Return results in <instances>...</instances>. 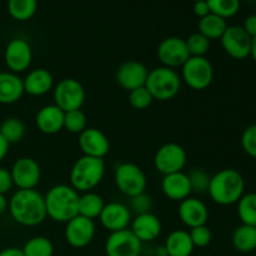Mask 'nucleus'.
<instances>
[{
	"label": "nucleus",
	"mask_w": 256,
	"mask_h": 256,
	"mask_svg": "<svg viewBox=\"0 0 256 256\" xmlns=\"http://www.w3.org/2000/svg\"><path fill=\"white\" fill-rule=\"evenodd\" d=\"M8 210L22 226H38L48 218L44 196L35 189L18 190L10 198Z\"/></svg>",
	"instance_id": "nucleus-1"
},
{
	"label": "nucleus",
	"mask_w": 256,
	"mask_h": 256,
	"mask_svg": "<svg viewBox=\"0 0 256 256\" xmlns=\"http://www.w3.org/2000/svg\"><path fill=\"white\" fill-rule=\"evenodd\" d=\"M79 192L70 185L58 184L45 194L46 216L52 222H65L79 215Z\"/></svg>",
	"instance_id": "nucleus-2"
},
{
	"label": "nucleus",
	"mask_w": 256,
	"mask_h": 256,
	"mask_svg": "<svg viewBox=\"0 0 256 256\" xmlns=\"http://www.w3.org/2000/svg\"><path fill=\"white\" fill-rule=\"evenodd\" d=\"M245 180L242 175L235 169H222L210 178L208 194L216 204H236L244 195Z\"/></svg>",
	"instance_id": "nucleus-3"
},
{
	"label": "nucleus",
	"mask_w": 256,
	"mask_h": 256,
	"mask_svg": "<svg viewBox=\"0 0 256 256\" xmlns=\"http://www.w3.org/2000/svg\"><path fill=\"white\" fill-rule=\"evenodd\" d=\"M104 174V159L82 155L70 170V186L78 192H92L102 182Z\"/></svg>",
	"instance_id": "nucleus-4"
},
{
	"label": "nucleus",
	"mask_w": 256,
	"mask_h": 256,
	"mask_svg": "<svg viewBox=\"0 0 256 256\" xmlns=\"http://www.w3.org/2000/svg\"><path fill=\"white\" fill-rule=\"evenodd\" d=\"M145 86L152 95L154 100L168 102L174 99L179 94L182 88V78L174 69L159 66L150 70Z\"/></svg>",
	"instance_id": "nucleus-5"
},
{
	"label": "nucleus",
	"mask_w": 256,
	"mask_h": 256,
	"mask_svg": "<svg viewBox=\"0 0 256 256\" xmlns=\"http://www.w3.org/2000/svg\"><path fill=\"white\" fill-rule=\"evenodd\" d=\"M115 184L120 192L130 198L142 194L146 190L148 179L139 165L134 162H122L115 169Z\"/></svg>",
	"instance_id": "nucleus-6"
},
{
	"label": "nucleus",
	"mask_w": 256,
	"mask_h": 256,
	"mask_svg": "<svg viewBox=\"0 0 256 256\" xmlns=\"http://www.w3.org/2000/svg\"><path fill=\"white\" fill-rule=\"evenodd\" d=\"M214 79V68L205 56H190L182 66V80L192 90H204Z\"/></svg>",
	"instance_id": "nucleus-7"
},
{
	"label": "nucleus",
	"mask_w": 256,
	"mask_h": 256,
	"mask_svg": "<svg viewBox=\"0 0 256 256\" xmlns=\"http://www.w3.org/2000/svg\"><path fill=\"white\" fill-rule=\"evenodd\" d=\"M85 102V89L78 80L66 78L54 86V104L64 112L82 109Z\"/></svg>",
	"instance_id": "nucleus-8"
},
{
	"label": "nucleus",
	"mask_w": 256,
	"mask_h": 256,
	"mask_svg": "<svg viewBox=\"0 0 256 256\" xmlns=\"http://www.w3.org/2000/svg\"><path fill=\"white\" fill-rule=\"evenodd\" d=\"M186 165V152L176 142H168L160 146L154 156L155 169L162 175L182 172Z\"/></svg>",
	"instance_id": "nucleus-9"
},
{
	"label": "nucleus",
	"mask_w": 256,
	"mask_h": 256,
	"mask_svg": "<svg viewBox=\"0 0 256 256\" xmlns=\"http://www.w3.org/2000/svg\"><path fill=\"white\" fill-rule=\"evenodd\" d=\"M252 38L240 25L228 26L222 36L220 38L222 49L232 59L242 60L250 56Z\"/></svg>",
	"instance_id": "nucleus-10"
},
{
	"label": "nucleus",
	"mask_w": 256,
	"mask_h": 256,
	"mask_svg": "<svg viewBox=\"0 0 256 256\" xmlns=\"http://www.w3.org/2000/svg\"><path fill=\"white\" fill-rule=\"evenodd\" d=\"M142 242L130 229L110 232L105 242L106 256H140Z\"/></svg>",
	"instance_id": "nucleus-11"
},
{
	"label": "nucleus",
	"mask_w": 256,
	"mask_h": 256,
	"mask_svg": "<svg viewBox=\"0 0 256 256\" xmlns=\"http://www.w3.org/2000/svg\"><path fill=\"white\" fill-rule=\"evenodd\" d=\"M156 52L162 66L174 70L175 68H182L190 58L186 42L178 36H169L162 40Z\"/></svg>",
	"instance_id": "nucleus-12"
},
{
	"label": "nucleus",
	"mask_w": 256,
	"mask_h": 256,
	"mask_svg": "<svg viewBox=\"0 0 256 256\" xmlns=\"http://www.w3.org/2000/svg\"><path fill=\"white\" fill-rule=\"evenodd\" d=\"M94 220L76 215L66 222L65 226V240L68 244L75 249L86 248L95 236Z\"/></svg>",
	"instance_id": "nucleus-13"
},
{
	"label": "nucleus",
	"mask_w": 256,
	"mask_h": 256,
	"mask_svg": "<svg viewBox=\"0 0 256 256\" xmlns=\"http://www.w3.org/2000/svg\"><path fill=\"white\" fill-rule=\"evenodd\" d=\"M10 174L12 178V184L18 190L34 189L42 178V169L39 164L32 158H19L12 164Z\"/></svg>",
	"instance_id": "nucleus-14"
},
{
	"label": "nucleus",
	"mask_w": 256,
	"mask_h": 256,
	"mask_svg": "<svg viewBox=\"0 0 256 256\" xmlns=\"http://www.w3.org/2000/svg\"><path fill=\"white\" fill-rule=\"evenodd\" d=\"M4 60L9 70L15 74L29 69L32 62V50L29 42L24 39H12L8 42L4 52Z\"/></svg>",
	"instance_id": "nucleus-15"
},
{
	"label": "nucleus",
	"mask_w": 256,
	"mask_h": 256,
	"mask_svg": "<svg viewBox=\"0 0 256 256\" xmlns=\"http://www.w3.org/2000/svg\"><path fill=\"white\" fill-rule=\"evenodd\" d=\"M149 70L142 62L136 60H129L125 62L118 68L115 79L116 82L126 92L138 89V88L145 86Z\"/></svg>",
	"instance_id": "nucleus-16"
},
{
	"label": "nucleus",
	"mask_w": 256,
	"mask_h": 256,
	"mask_svg": "<svg viewBox=\"0 0 256 256\" xmlns=\"http://www.w3.org/2000/svg\"><path fill=\"white\" fill-rule=\"evenodd\" d=\"M99 220L105 229L110 232H115L128 229V226L132 224V218L129 206L122 202H112L104 205Z\"/></svg>",
	"instance_id": "nucleus-17"
},
{
	"label": "nucleus",
	"mask_w": 256,
	"mask_h": 256,
	"mask_svg": "<svg viewBox=\"0 0 256 256\" xmlns=\"http://www.w3.org/2000/svg\"><path fill=\"white\" fill-rule=\"evenodd\" d=\"M79 148L86 156L104 159L110 150V142L106 135L96 128H86L79 134Z\"/></svg>",
	"instance_id": "nucleus-18"
},
{
	"label": "nucleus",
	"mask_w": 256,
	"mask_h": 256,
	"mask_svg": "<svg viewBox=\"0 0 256 256\" xmlns=\"http://www.w3.org/2000/svg\"><path fill=\"white\" fill-rule=\"evenodd\" d=\"M178 214L182 224L190 229L206 225L208 219H209V210L204 202L192 196L180 202Z\"/></svg>",
	"instance_id": "nucleus-19"
},
{
	"label": "nucleus",
	"mask_w": 256,
	"mask_h": 256,
	"mask_svg": "<svg viewBox=\"0 0 256 256\" xmlns=\"http://www.w3.org/2000/svg\"><path fill=\"white\" fill-rule=\"evenodd\" d=\"M162 222L152 212L139 214L132 220V232L142 242H152L162 234Z\"/></svg>",
	"instance_id": "nucleus-20"
},
{
	"label": "nucleus",
	"mask_w": 256,
	"mask_h": 256,
	"mask_svg": "<svg viewBox=\"0 0 256 256\" xmlns=\"http://www.w3.org/2000/svg\"><path fill=\"white\" fill-rule=\"evenodd\" d=\"M162 190L168 199L172 202H182L192 192L188 174L184 172L164 175L162 180Z\"/></svg>",
	"instance_id": "nucleus-21"
},
{
	"label": "nucleus",
	"mask_w": 256,
	"mask_h": 256,
	"mask_svg": "<svg viewBox=\"0 0 256 256\" xmlns=\"http://www.w3.org/2000/svg\"><path fill=\"white\" fill-rule=\"evenodd\" d=\"M64 115L60 108L55 104L45 105L38 112L35 122L38 129L46 135H54L64 129Z\"/></svg>",
	"instance_id": "nucleus-22"
},
{
	"label": "nucleus",
	"mask_w": 256,
	"mask_h": 256,
	"mask_svg": "<svg viewBox=\"0 0 256 256\" xmlns=\"http://www.w3.org/2000/svg\"><path fill=\"white\" fill-rule=\"evenodd\" d=\"M24 92L32 96H42L49 92L54 86V78L52 72L46 69H34L28 72L26 76L22 79Z\"/></svg>",
	"instance_id": "nucleus-23"
},
{
	"label": "nucleus",
	"mask_w": 256,
	"mask_h": 256,
	"mask_svg": "<svg viewBox=\"0 0 256 256\" xmlns=\"http://www.w3.org/2000/svg\"><path fill=\"white\" fill-rule=\"evenodd\" d=\"M22 79L12 72H0V104H14L24 95Z\"/></svg>",
	"instance_id": "nucleus-24"
},
{
	"label": "nucleus",
	"mask_w": 256,
	"mask_h": 256,
	"mask_svg": "<svg viewBox=\"0 0 256 256\" xmlns=\"http://www.w3.org/2000/svg\"><path fill=\"white\" fill-rule=\"evenodd\" d=\"M168 256H192L195 246L189 232L174 230L168 235L164 244Z\"/></svg>",
	"instance_id": "nucleus-25"
},
{
	"label": "nucleus",
	"mask_w": 256,
	"mask_h": 256,
	"mask_svg": "<svg viewBox=\"0 0 256 256\" xmlns=\"http://www.w3.org/2000/svg\"><path fill=\"white\" fill-rule=\"evenodd\" d=\"M232 244L238 252H252L256 250V228L242 224L232 235Z\"/></svg>",
	"instance_id": "nucleus-26"
},
{
	"label": "nucleus",
	"mask_w": 256,
	"mask_h": 256,
	"mask_svg": "<svg viewBox=\"0 0 256 256\" xmlns=\"http://www.w3.org/2000/svg\"><path fill=\"white\" fill-rule=\"evenodd\" d=\"M104 200L99 194L94 192H84L79 196V215L88 218V219H96L100 216L102 209H104Z\"/></svg>",
	"instance_id": "nucleus-27"
},
{
	"label": "nucleus",
	"mask_w": 256,
	"mask_h": 256,
	"mask_svg": "<svg viewBox=\"0 0 256 256\" xmlns=\"http://www.w3.org/2000/svg\"><path fill=\"white\" fill-rule=\"evenodd\" d=\"M226 20L218 16L215 14H208L206 16L202 18L199 22V32L212 40L220 39L226 30Z\"/></svg>",
	"instance_id": "nucleus-28"
},
{
	"label": "nucleus",
	"mask_w": 256,
	"mask_h": 256,
	"mask_svg": "<svg viewBox=\"0 0 256 256\" xmlns=\"http://www.w3.org/2000/svg\"><path fill=\"white\" fill-rule=\"evenodd\" d=\"M238 204V216L244 225L256 228V192L244 194Z\"/></svg>",
	"instance_id": "nucleus-29"
},
{
	"label": "nucleus",
	"mask_w": 256,
	"mask_h": 256,
	"mask_svg": "<svg viewBox=\"0 0 256 256\" xmlns=\"http://www.w3.org/2000/svg\"><path fill=\"white\" fill-rule=\"evenodd\" d=\"M38 9L36 0H9L8 12L12 19L18 22H26L32 19Z\"/></svg>",
	"instance_id": "nucleus-30"
},
{
	"label": "nucleus",
	"mask_w": 256,
	"mask_h": 256,
	"mask_svg": "<svg viewBox=\"0 0 256 256\" xmlns=\"http://www.w3.org/2000/svg\"><path fill=\"white\" fill-rule=\"evenodd\" d=\"M24 256H52L54 245L45 236H34L28 240L22 246Z\"/></svg>",
	"instance_id": "nucleus-31"
},
{
	"label": "nucleus",
	"mask_w": 256,
	"mask_h": 256,
	"mask_svg": "<svg viewBox=\"0 0 256 256\" xmlns=\"http://www.w3.org/2000/svg\"><path fill=\"white\" fill-rule=\"evenodd\" d=\"M0 134L10 144L19 142L25 135V125L18 118H8L0 124Z\"/></svg>",
	"instance_id": "nucleus-32"
},
{
	"label": "nucleus",
	"mask_w": 256,
	"mask_h": 256,
	"mask_svg": "<svg viewBox=\"0 0 256 256\" xmlns=\"http://www.w3.org/2000/svg\"><path fill=\"white\" fill-rule=\"evenodd\" d=\"M212 14L226 20L239 12L240 0H206Z\"/></svg>",
	"instance_id": "nucleus-33"
},
{
	"label": "nucleus",
	"mask_w": 256,
	"mask_h": 256,
	"mask_svg": "<svg viewBox=\"0 0 256 256\" xmlns=\"http://www.w3.org/2000/svg\"><path fill=\"white\" fill-rule=\"evenodd\" d=\"M88 128V118L82 109L66 112L64 115V129L72 134H80Z\"/></svg>",
	"instance_id": "nucleus-34"
},
{
	"label": "nucleus",
	"mask_w": 256,
	"mask_h": 256,
	"mask_svg": "<svg viewBox=\"0 0 256 256\" xmlns=\"http://www.w3.org/2000/svg\"><path fill=\"white\" fill-rule=\"evenodd\" d=\"M185 42L190 56H205L210 49V40L199 32L190 35Z\"/></svg>",
	"instance_id": "nucleus-35"
},
{
	"label": "nucleus",
	"mask_w": 256,
	"mask_h": 256,
	"mask_svg": "<svg viewBox=\"0 0 256 256\" xmlns=\"http://www.w3.org/2000/svg\"><path fill=\"white\" fill-rule=\"evenodd\" d=\"M154 102V98L150 94L146 86L138 88V89L129 92V102L135 110H145Z\"/></svg>",
	"instance_id": "nucleus-36"
},
{
	"label": "nucleus",
	"mask_w": 256,
	"mask_h": 256,
	"mask_svg": "<svg viewBox=\"0 0 256 256\" xmlns=\"http://www.w3.org/2000/svg\"><path fill=\"white\" fill-rule=\"evenodd\" d=\"M190 185H192V192H208L209 189V182H210V175L202 169H195L190 172L189 175Z\"/></svg>",
	"instance_id": "nucleus-37"
},
{
	"label": "nucleus",
	"mask_w": 256,
	"mask_h": 256,
	"mask_svg": "<svg viewBox=\"0 0 256 256\" xmlns=\"http://www.w3.org/2000/svg\"><path fill=\"white\" fill-rule=\"evenodd\" d=\"M189 234L195 248H205L212 242V230H210L206 225L192 228V229H190Z\"/></svg>",
	"instance_id": "nucleus-38"
},
{
	"label": "nucleus",
	"mask_w": 256,
	"mask_h": 256,
	"mask_svg": "<svg viewBox=\"0 0 256 256\" xmlns=\"http://www.w3.org/2000/svg\"><path fill=\"white\" fill-rule=\"evenodd\" d=\"M242 146L249 156L256 159V124L250 125L242 135Z\"/></svg>",
	"instance_id": "nucleus-39"
},
{
	"label": "nucleus",
	"mask_w": 256,
	"mask_h": 256,
	"mask_svg": "<svg viewBox=\"0 0 256 256\" xmlns=\"http://www.w3.org/2000/svg\"><path fill=\"white\" fill-rule=\"evenodd\" d=\"M129 209L130 212H135L136 215L150 212V209H152V199H150L149 195H146L145 192L136 195V196L134 198H130Z\"/></svg>",
	"instance_id": "nucleus-40"
},
{
	"label": "nucleus",
	"mask_w": 256,
	"mask_h": 256,
	"mask_svg": "<svg viewBox=\"0 0 256 256\" xmlns=\"http://www.w3.org/2000/svg\"><path fill=\"white\" fill-rule=\"evenodd\" d=\"M12 178L10 170L0 168V194H6L12 188Z\"/></svg>",
	"instance_id": "nucleus-41"
},
{
	"label": "nucleus",
	"mask_w": 256,
	"mask_h": 256,
	"mask_svg": "<svg viewBox=\"0 0 256 256\" xmlns=\"http://www.w3.org/2000/svg\"><path fill=\"white\" fill-rule=\"evenodd\" d=\"M242 26L244 28V30L250 35V36H256V14H252L249 15V16L245 18L244 24H242Z\"/></svg>",
	"instance_id": "nucleus-42"
},
{
	"label": "nucleus",
	"mask_w": 256,
	"mask_h": 256,
	"mask_svg": "<svg viewBox=\"0 0 256 256\" xmlns=\"http://www.w3.org/2000/svg\"><path fill=\"white\" fill-rule=\"evenodd\" d=\"M194 14L196 16H199L200 19L204 16H206L208 14H210V9H209V5H208L206 0H202V2H194Z\"/></svg>",
	"instance_id": "nucleus-43"
},
{
	"label": "nucleus",
	"mask_w": 256,
	"mask_h": 256,
	"mask_svg": "<svg viewBox=\"0 0 256 256\" xmlns=\"http://www.w3.org/2000/svg\"><path fill=\"white\" fill-rule=\"evenodd\" d=\"M0 256H24V254L19 248H6L0 252Z\"/></svg>",
	"instance_id": "nucleus-44"
},
{
	"label": "nucleus",
	"mask_w": 256,
	"mask_h": 256,
	"mask_svg": "<svg viewBox=\"0 0 256 256\" xmlns=\"http://www.w3.org/2000/svg\"><path fill=\"white\" fill-rule=\"evenodd\" d=\"M9 142H8L2 136V134H0V162H2L4 158L6 156L8 152H9Z\"/></svg>",
	"instance_id": "nucleus-45"
},
{
	"label": "nucleus",
	"mask_w": 256,
	"mask_h": 256,
	"mask_svg": "<svg viewBox=\"0 0 256 256\" xmlns=\"http://www.w3.org/2000/svg\"><path fill=\"white\" fill-rule=\"evenodd\" d=\"M8 206H9V202L5 198L4 194H0V215L4 214L8 210Z\"/></svg>",
	"instance_id": "nucleus-46"
},
{
	"label": "nucleus",
	"mask_w": 256,
	"mask_h": 256,
	"mask_svg": "<svg viewBox=\"0 0 256 256\" xmlns=\"http://www.w3.org/2000/svg\"><path fill=\"white\" fill-rule=\"evenodd\" d=\"M250 56L256 62V36L252 39V49H250Z\"/></svg>",
	"instance_id": "nucleus-47"
},
{
	"label": "nucleus",
	"mask_w": 256,
	"mask_h": 256,
	"mask_svg": "<svg viewBox=\"0 0 256 256\" xmlns=\"http://www.w3.org/2000/svg\"><path fill=\"white\" fill-rule=\"evenodd\" d=\"M192 2H202V0H192Z\"/></svg>",
	"instance_id": "nucleus-48"
},
{
	"label": "nucleus",
	"mask_w": 256,
	"mask_h": 256,
	"mask_svg": "<svg viewBox=\"0 0 256 256\" xmlns=\"http://www.w3.org/2000/svg\"><path fill=\"white\" fill-rule=\"evenodd\" d=\"M0 232H2V225H0Z\"/></svg>",
	"instance_id": "nucleus-49"
}]
</instances>
